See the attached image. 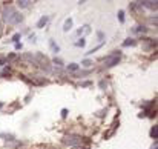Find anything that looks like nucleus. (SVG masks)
<instances>
[{
	"mask_svg": "<svg viewBox=\"0 0 158 149\" xmlns=\"http://www.w3.org/2000/svg\"><path fill=\"white\" fill-rule=\"evenodd\" d=\"M92 63H91V60H84L83 62V66H91Z\"/></svg>",
	"mask_w": 158,
	"mask_h": 149,
	"instance_id": "f3484780",
	"label": "nucleus"
},
{
	"mask_svg": "<svg viewBox=\"0 0 158 149\" xmlns=\"http://www.w3.org/2000/svg\"><path fill=\"white\" fill-rule=\"evenodd\" d=\"M48 20H49V19H48V15H43L42 19L37 22V28H43V26H45V25L48 23Z\"/></svg>",
	"mask_w": 158,
	"mask_h": 149,
	"instance_id": "423d86ee",
	"label": "nucleus"
},
{
	"mask_svg": "<svg viewBox=\"0 0 158 149\" xmlns=\"http://www.w3.org/2000/svg\"><path fill=\"white\" fill-rule=\"evenodd\" d=\"M71 29H72V19H66L65 25H63V31L68 32V31H71Z\"/></svg>",
	"mask_w": 158,
	"mask_h": 149,
	"instance_id": "20e7f679",
	"label": "nucleus"
},
{
	"mask_svg": "<svg viewBox=\"0 0 158 149\" xmlns=\"http://www.w3.org/2000/svg\"><path fill=\"white\" fill-rule=\"evenodd\" d=\"M101 45H103V43H101ZM101 45H98L97 48H94V49H91L89 52H86V54H87V56H89V54H94V52H95V51H97V49H100V48H101Z\"/></svg>",
	"mask_w": 158,
	"mask_h": 149,
	"instance_id": "dca6fc26",
	"label": "nucleus"
},
{
	"mask_svg": "<svg viewBox=\"0 0 158 149\" xmlns=\"http://www.w3.org/2000/svg\"><path fill=\"white\" fill-rule=\"evenodd\" d=\"M2 106H3V103H0V108H2Z\"/></svg>",
	"mask_w": 158,
	"mask_h": 149,
	"instance_id": "412c9836",
	"label": "nucleus"
},
{
	"mask_svg": "<svg viewBox=\"0 0 158 149\" xmlns=\"http://www.w3.org/2000/svg\"><path fill=\"white\" fill-rule=\"evenodd\" d=\"M157 135H158V126H154V128L151 129V137L157 140Z\"/></svg>",
	"mask_w": 158,
	"mask_h": 149,
	"instance_id": "1a4fd4ad",
	"label": "nucleus"
},
{
	"mask_svg": "<svg viewBox=\"0 0 158 149\" xmlns=\"http://www.w3.org/2000/svg\"><path fill=\"white\" fill-rule=\"evenodd\" d=\"M82 142H83V138H82L80 135H66V137L63 138V143H65V145H69V146H72V148H75V146H78V145H82Z\"/></svg>",
	"mask_w": 158,
	"mask_h": 149,
	"instance_id": "7ed1b4c3",
	"label": "nucleus"
},
{
	"mask_svg": "<svg viewBox=\"0 0 158 149\" xmlns=\"http://www.w3.org/2000/svg\"><path fill=\"white\" fill-rule=\"evenodd\" d=\"M2 15H3V20L8 22L9 25H19L23 22V15L20 12H17V9L12 6H5Z\"/></svg>",
	"mask_w": 158,
	"mask_h": 149,
	"instance_id": "f257e3e1",
	"label": "nucleus"
},
{
	"mask_svg": "<svg viewBox=\"0 0 158 149\" xmlns=\"http://www.w3.org/2000/svg\"><path fill=\"white\" fill-rule=\"evenodd\" d=\"M49 45H51V48H52V51H54V52H55V54H57V52L60 51V48H58V45H55V42H54V40H49Z\"/></svg>",
	"mask_w": 158,
	"mask_h": 149,
	"instance_id": "6e6552de",
	"label": "nucleus"
},
{
	"mask_svg": "<svg viewBox=\"0 0 158 149\" xmlns=\"http://www.w3.org/2000/svg\"><path fill=\"white\" fill-rule=\"evenodd\" d=\"M29 40L34 43V42H36V36H31V37H29Z\"/></svg>",
	"mask_w": 158,
	"mask_h": 149,
	"instance_id": "aec40b11",
	"label": "nucleus"
},
{
	"mask_svg": "<svg viewBox=\"0 0 158 149\" xmlns=\"http://www.w3.org/2000/svg\"><path fill=\"white\" fill-rule=\"evenodd\" d=\"M19 39H20V34H14L12 36V42H15V43H19Z\"/></svg>",
	"mask_w": 158,
	"mask_h": 149,
	"instance_id": "2eb2a0df",
	"label": "nucleus"
},
{
	"mask_svg": "<svg viewBox=\"0 0 158 149\" xmlns=\"http://www.w3.org/2000/svg\"><path fill=\"white\" fill-rule=\"evenodd\" d=\"M54 63H55V65H58V66H61V60L55 58V60H54Z\"/></svg>",
	"mask_w": 158,
	"mask_h": 149,
	"instance_id": "6ab92c4d",
	"label": "nucleus"
},
{
	"mask_svg": "<svg viewBox=\"0 0 158 149\" xmlns=\"http://www.w3.org/2000/svg\"><path fill=\"white\" fill-rule=\"evenodd\" d=\"M120 58H121V52H120V51H114L111 56H108L106 58H104V65H106L108 68L115 66V65L120 62Z\"/></svg>",
	"mask_w": 158,
	"mask_h": 149,
	"instance_id": "f03ea898",
	"label": "nucleus"
},
{
	"mask_svg": "<svg viewBox=\"0 0 158 149\" xmlns=\"http://www.w3.org/2000/svg\"><path fill=\"white\" fill-rule=\"evenodd\" d=\"M141 6H146V8H151V9H157V2H140Z\"/></svg>",
	"mask_w": 158,
	"mask_h": 149,
	"instance_id": "39448f33",
	"label": "nucleus"
},
{
	"mask_svg": "<svg viewBox=\"0 0 158 149\" xmlns=\"http://www.w3.org/2000/svg\"><path fill=\"white\" fill-rule=\"evenodd\" d=\"M68 69H69V71H77V69H78V65H77V63H71V65L68 66Z\"/></svg>",
	"mask_w": 158,
	"mask_h": 149,
	"instance_id": "ddd939ff",
	"label": "nucleus"
},
{
	"mask_svg": "<svg viewBox=\"0 0 158 149\" xmlns=\"http://www.w3.org/2000/svg\"><path fill=\"white\" fill-rule=\"evenodd\" d=\"M61 115L66 117V115H68V109H61Z\"/></svg>",
	"mask_w": 158,
	"mask_h": 149,
	"instance_id": "a211bd4d",
	"label": "nucleus"
},
{
	"mask_svg": "<svg viewBox=\"0 0 158 149\" xmlns=\"http://www.w3.org/2000/svg\"><path fill=\"white\" fill-rule=\"evenodd\" d=\"M84 45H86V40H84V39H80V40L75 43V46H78V48H83Z\"/></svg>",
	"mask_w": 158,
	"mask_h": 149,
	"instance_id": "f8f14e48",
	"label": "nucleus"
},
{
	"mask_svg": "<svg viewBox=\"0 0 158 149\" xmlns=\"http://www.w3.org/2000/svg\"><path fill=\"white\" fill-rule=\"evenodd\" d=\"M31 3H32V2H29V0H20V2H19V6H20V8H29Z\"/></svg>",
	"mask_w": 158,
	"mask_h": 149,
	"instance_id": "0eeeda50",
	"label": "nucleus"
},
{
	"mask_svg": "<svg viewBox=\"0 0 158 149\" xmlns=\"http://www.w3.org/2000/svg\"><path fill=\"white\" fill-rule=\"evenodd\" d=\"M132 31L134 32H146V28H144V26H135Z\"/></svg>",
	"mask_w": 158,
	"mask_h": 149,
	"instance_id": "9b49d317",
	"label": "nucleus"
},
{
	"mask_svg": "<svg viewBox=\"0 0 158 149\" xmlns=\"http://www.w3.org/2000/svg\"><path fill=\"white\" fill-rule=\"evenodd\" d=\"M135 45V40L134 39H127L125 43H123V46H134Z\"/></svg>",
	"mask_w": 158,
	"mask_h": 149,
	"instance_id": "9d476101",
	"label": "nucleus"
},
{
	"mask_svg": "<svg viewBox=\"0 0 158 149\" xmlns=\"http://www.w3.org/2000/svg\"><path fill=\"white\" fill-rule=\"evenodd\" d=\"M118 20L123 23L125 22V11H118Z\"/></svg>",
	"mask_w": 158,
	"mask_h": 149,
	"instance_id": "4468645a",
	"label": "nucleus"
}]
</instances>
